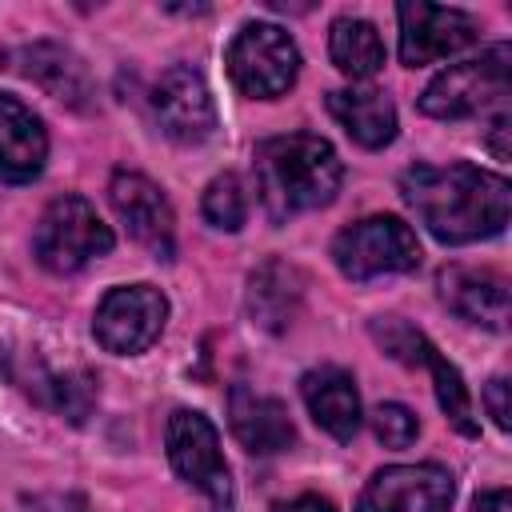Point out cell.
<instances>
[{"instance_id": "6da1fadb", "label": "cell", "mask_w": 512, "mask_h": 512, "mask_svg": "<svg viewBox=\"0 0 512 512\" xmlns=\"http://www.w3.org/2000/svg\"><path fill=\"white\" fill-rule=\"evenodd\" d=\"M400 196L440 244L500 236L512 208L508 180L476 164H416L400 176Z\"/></svg>"}, {"instance_id": "7a4b0ae2", "label": "cell", "mask_w": 512, "mask_h": 512, "mask_svg": "<svg viewBox=\"0 0 512 512\" xmlns=\"http://www.w3.org/2000/svg\"><path fill=\"white\" fill-rule=\"evenodd\" d=\"M252 176L268 220L284 224L300 212L332 204L344 180V164L324 136L292 132V136H272L256 148Z\"/></svg>"}, {"instance_id": "3957f363", "label": "cell", "mask_w": 512, "mask_h": 512, "mask_svg": "<svg viewBox=\"0 0 512 512\" xmlns=\"http://www.w3.org/2000/svg\"><path fill=\"white\" fill-rule=\"evenodd\" d=\"M508 92H512V48L492 44L476 60H460V64L444 68L424 88L420 112L436 116V120H460V116H476L484 108L504 112Z\"/></svg>"}, {"instance_id": "277c9868", "label": "cell", "mask_w": 512, "mask_h": 512, "mask_svg": "<svg viewBox=\"0 0 512 512\" xmlns=\"http://www.w3.org/2000/svg\"><path fill=\"white\" fill-rule=\"evenodd\" d=\"M32 252L48 272L68 276L80 272L88 260L112 252V228L84 196H56L36 220Z\"/></svg>"}, {"instance_id": "5b68a950", "label": "cell", "mask_w": 512, "mask_h": 512, "mask_svg": "<svg viewBox=\"0 0 512 512\" xmlns=\"http://www.w3.org/2000/svg\"><path fill=\"white\" fill-rule=\"evenodd\" d=\"M232 84L252 100H276L296 84L300 48L280 24H244L224 52Z\"/></svg>"}, {"instance_id": "8992f818", "label": "cell", "mask_w": 512, "mask_h": 512, "mask_svg": "<svg viewBox=\"0 0 512 512\" xmlns=\"http://www.w3.org/2000/svg\"><path fill=\"white\" fill-rule=\"evenodd\" d=\"M332 260L348 280L412 272L420 264V240L400 216H364L332 240Z\"/></svg>"}, {"instance_id": "52a82bcc", "label": "cell", "mask_w": 512, "mask_h": 512, "mask_svg": "<svg viewBox=\"0 0 512 512\" xmlns=\"http://www.w3.org/2000/svg\"><path fill=\"white\" fill-rule=\"evenodd\" d=\"M164 444H168V460L184 484H192L212 508H232V500H236L232 472L220 452V432L212 428L208 416H200L192 408H176L168 416Z\"/></svg>"}, {"instance_id": "ba28073f", "label": "cell", "mask_w": 512, "mask_h": 512, "mask_svg": "<svg viewBox=\"0 0 512 512\" xmlns=\"http://www.w3.org/2000/svg\"><path fill=\"white\" fill-rule=\"evenodd\" d=\"M164 324H168V296L152 284H124L96 304L92 336L104 352L136 356L160 340Z\"/></svg>"}, {"instance_id": "9c48e42d", "label": "cell", "mask_w": 512, "mask_h": 512, "mask_svg": "<svg viewBox=\"0 0 512 512\" xmlns=\"http://www.w3.org/2000/svg\"><path fill=\"white\" fill-rule=\"evenodd\" d=\"M396 16H400V60L408 68L448 60L476 40V20L460 8L404 0V4H396Z\"/></svg>"}, {"instance_id": "30bf717a", "label": "cell", "mask_w": 512, "mask_h": 512, "mask_svg": "<svg viewBox=\"0 0 512 512\" xmlns=\"http://www.w3.org/2000/svg\"><path fill=\"white\" fill-rule=\"evenodd\" d=\"M452 492V472L440 464H392L368 480L356 512H448Z\"/></svg>"}, {"instance_id": "8fae6325", "label": "cell", "mask_w": 512, "mask_h": 512, "mask_svg": "<svg viewBox=\"0 0 512 512\" xmlns=\"http://www.w3.org/2000/svg\"><path fill=\"white\" fill-rule=\"evenodd\" d=\"M152 116L176 144H200L216 128V104L192 64H172L152 88Z\"/></svg>"}, {"instance_id": "7c38bea8", "label": "cell", "mask_w": 512, "mask_h": 512, "mask_svg": "<svg viewBox=\"0 0 512 512\" xmlns=\"http://www.w3.org/2000/svg\"><path fill=\"white\" fill-rule=\"evenodd\" d=\"M108 200H112V212L120 216V224L128 228V236L136 244H144L156 260H172V248H176L172 204L148 176L116 172L112 184H108Z\"/></svg>"}, {"instance_id": "4fadbf2b", "label": "cell", "mask_w": 512, "mask_h": 512, "mask_svg": "<svg viewBox=\"0 0 512 512\" xmlns=\"http://www.w3.org/2000/svg\"><path fill=\"white\" fill-rule=\"evenodd\" d=\"M8 68L20 72L24 80L40 84L52 100L72 104V108H84L92 96V76H88L84 60L64 44H52V40L20 44L8 52Z\"/></svg>"}, {"instance_id": "5bb4252c", "label": "cell", "mask_w": 512, "mask_h": 512, "mask_svg": "<svg viewBox=\"0 0 512 512\" xmlns=\"http://www.w3.org/2000/svg\"><path fill=\"white\" fill-rule=\"evenodd\" d=\"M436 284H440V300L456 316L484 324V328H496V332L508 324V280L500 272L448 264V268H440Z\"/></svg>"}, {"instance_id": "9a60e30c", "label": "cell", "mask_w": 512, "mask_h": 512, "mask_svg": "<svg viewBox=\"0 0 512 512\" xmlns=\"http://www.w3.org/2000/svg\"><path fill=\"white\" fill-rule=\"evenodd\" d=\"M48 160V132L32 108H24L16 96L0 92V180L4 184H28L44 172Z\"/></svg>"}, {"instance_id": "2e32d148", "label": "cell", "mask_w": 512, "mask_h": 512, "mask_svg": "<svg viewBox=\"0 0 512 512\" xmlns=\"http://www.w3.org/2000/svg\"><path fill=\"white\" fill-rule=\"evenodd\" d=\"M300 396L312 412V420L332 436V440H352L360 428V392L352 372L324 364L300 376Z\"/></svg>"}, {"instance_id": "e0dca14e", "label": "cell", "mask_w": 512, "mask_h": 512, "mask_svg": "<svg viewBox=\"0 0 512 512\" xmlns=\"http://www.w3.org/2000/svg\"><path fill=\"white\" fill-rule=\"evenodd\" d=\"M228 424H232V436L256 456L284 452L296 436V428L288 420V408L272 396H260V392L244 388V384H236L232 396H228Z\"/></svg>"}, {"instance_id": "ac0fdd59", "label": "cell", "mask_w": 512, "mask_h": 512, "mask_svg": "<svg viewBox=\"0 0 512 512\" xmlns=\"http://www.w3.org/2000/svg\"><path fill=\"white\" fill-rule=\"evenodd\" d=\"M328 112L360 148H384L396 136V104L380 88H336L328 92Z\"/></svg>"}, {"instance_id": "d6986e66", "label": "cell", "mask_w": 512, "mask_h": 512, "mask_svg": "<svg viewBox=\"0 0 512 512\" xmlns=\"http://www.w3.org/2000/svg\"><path fill=\"white\" fill-rule=\"evenodd\" d=\"M304 276L284 260H264L248 276V316L268 332H284L300 308Z\"/></svg>"}, {"instance_id": "ffe728a7", "label": "cell", "mask_w": 512, "mask_h": 512, "mask_svg": "<svg viewBox=\"0 0 512 512\" xmlns=\"http://www.w3.org/2000/svg\"><path fill=\"white\" fill-rule=\"evenodd\" d=\"M328 56L332 64L352 80H372L384 68V40L376 24L360 16H340L328 32Z\"/></svg>"}, {"instance_id": "44dd1931", "label": "cell", "mask_w": 512, "mask_h": 512, "mask_svg": "<svg viewBox=\"0 0 512 512\" xmlns=\"http://www.w3.org/2000/svg\"><path fill=\"white\" fill-rule=\"evenodd\" d=\"M424 364L432 368V380H436V400H440V408H444V416L464 432V436H476L480 432V424L472 420V396H468V388H464V380H460V372H456V364H448L436 348H428L424 352Z\"/></svg>"}, {"instance_id": "7402d4cb", "label": "cell", "mask_w": 512, "mask_h": 512, "mask_svg": "<svg viewBox=\"0 0 512 512\" xmlns=\"http://www.w3.org/2000/svg\"><path fill=\"white\" fill-rule=\"evenodd\" d=\"M200 212H204V220H208L212 228H220V232H236V228L244 224V216H248V196H244L240 176H232V172L216 176V180L204 188Z\"/></svg>"}, {"instance_id": "603a6c76", "label": "cell", "mask_w": 512, "mask_h": 512, "mask_svg": "<svg viewBox=\"0 0 512 512\" xmlns=\"http://www.w3.org/2000/svg\"><path fill=\"white\" fill-rule=\"evenodd\" d=\"M372 340L392 356V360H404V364H424V352L432 348L424 340V332H416L412 324H404L400 316H380L372 320Z\"/></svg>"}, {"instance_id": "cb8c5ba5", "label": "cell", "mask_w": 512, "mask_h": 512, "mask_svg": "<svg viewBox=\"0 0 512 512\" xmlns=\"http://www.w3.org/2000/svg\"><path fill=\"white\" fill-rule=\"evenodd\" d=\"M52 404L56 412H64L72 424H84V416L92 412L96 400V380L88 372H72V376H52Z\"/></svg>"}, {"instance_id": "d4e9b609", "label": "cell", "mask_w": 512, "mask_h": 512, "mask_svg": "<svg viewBox=\"0 0 512 512\" xmlns=\"http://www.w3.org/2000/svg\"><path fill=\"white\" fill-rule=\"evenodd\" d=\"M372 432H376V440L384 448H408L420 436V420L404 404H380L372 412Z\"/></svg>"}, {"instance_id": "484cf974", "label": "cell", "mask_w": 512, "mask_h": 512, "mask_svg": "<svg viewBox=\"0 0 512 512\" xmlns=\"http://www.w3.org/2000/svg\"><path fill=\"white\" fill-rule=\"evenodd\" d=\"M484 404H488V416L496 420V428H508L512 420V412H508V380L504 376H492L488 384H484Z\"/></svg>"}, {"instance_id": "4316f807", "label": "cell", "mask_w": 512, "mask_h": 512, "mask_svg": "<svg viewBox=\"0 0 512 512\" xmlns=\"http://www.w3.org/2000/svg\"><path fill=\"white\" fill-rule=\"evenodd\" d=\"M472 512H512L508 488H488V492H480L476 504H472Z\"/></svg>"}, {"instance_id": "83f0119b", "label": "cell", "mask_w": 512, "mask_h": 512, "mask_svg": "<svg viewBox=\"0 0 512 512\" xmlns=\"http://www.w3.org/2000/svg\"><path fill=\"white\" fill-rule=\"evenodd\" d=\"M272 512H336V508H332L324 496H312V492H308V496H296V500H288V504H276Z\"/></svg>"}]
</instances>
